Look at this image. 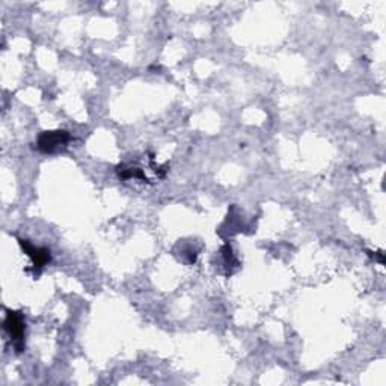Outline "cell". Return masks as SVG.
Here are the masks:
<instances>
[{"mask_svg": "<svg viewBox=\"0 0 386 386\" xmlns=\"http://www.w3.org/2000/svg\"><path fill=\"white\" fill-rule=\"evenodd\" d=\"M20 246L25 250V254L32 259L34 269H43L44 266H47L51 262V255L50 250L46 247H39V246H34L27 240H18Z\"/></svg>", "mask_w": 386, "mask_h": 386, "instance_id": "3", "label": "cell"}, {"mask_svg": "<svg viewBox=\"0 0 386 386\" xmlns=\"http://www.w3.org/2000/svg\"><path fill=\"white\" fill-rule=\"evenodd\" d=\"M25 329L26 325L22 314L17 311H8L5 319V330L11 337L17 353H22L25 350Z\"/></svg>", "mask_w": 386, "mask_h": 386, "instance_id": "2", "label": "cell"}, {"mask_svg": "<svg viewBox=\"0 0 386 386\" xmlns=\"http://www.w3.org/2000/svg\"><path fill=\"white\" fill-rule=\"evenodd\" d=\"M71 141V134L67 130H53L43 131L38 136L37 147L41 153L56 154L64 151Z\"/></svg>", "mask_w": 386, "mask_h": 386, "instance_id": "1", "label": "cell"}]
</instances>
